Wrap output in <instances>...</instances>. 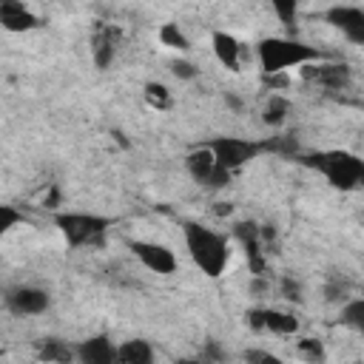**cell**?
<instances>
[{"instance_id":"obj_27","label":"cell","mask_w":364,"mask_h":364,"mask_svg":"<svg viewBox=\"0 0 364 364\" xmlns=\"http://www.w3.org/2000/svg\"><path fill=\"white\" fill-rule=\"evenodd\" d=\"M245 364H287L282 355L270 353V350H262V347H250L245 350Z\"/></svg>"},{"instance_id":"obj_16","label":"cell","mask_w":364,"mask_h":364,"mask_svg":"<svg viewBox=\"0 0 364 364\" xmlns=\"http://www.w3.org/2000/svg\"><path fill=\"white\" fill-rule=\"evenodd\" d=\"M185 168H188V173L193 176V182L205 188V182H208V179L213 176V171H216V162H213V154H210L205 145H199V148H193V151L185 154Z\"/></svg>"},{"instance_id":"obj_19","label":"cell","mask_w":364,"mask_h":364,"mask_svg":"<svg viewBox=\"0 0 364 364\" xmlns=\"http://www.w3.org/2000/svg\"><path fill=\"white\" fill-rule=\"evenodd\" d=\"M341 324L361 333L364 330V299L361 296H353L341 304Z\"/></svg>"},{"instance_id":"obj_5","label":"cell","mask_w":364,"mask_h":364,"mask_svg":"<svg viewBox=\"0 0 364 364\" xmlns=\"http://www.w3.org/2000/svg\"><path fill=\"white\" fill-rule=\"evenodd\" d=\"M205 148L213 154L216 168L236 173L239 168H245L247 162L259 159L264 154L262 139H247V136H216L210 142H205Z\"/></svg>"},{"instance_id":"obj_22","label":"cell","mask_w":364,"mask_h":364,"mask_svg":"<svg viewBox=\"0 0 364 364\" xmlns=\"http://www.w3.org/2000/svg\"><path fill=\"white\" fill-rule=\"evenodd\" d=\"M264 154H279V156H299V142L290 134H279L270 139H262Z\"/></svg>"},{"instance_id":"obj_15","label":"cell","mask_w":364,"mask_h":364,"mask_svg":"<svg viewBox=\"0 0 364 364\" xmlns=\"http://www.w3.org/2000/svg\"><path fill=\"white\" fill-rule=\"evenodd\" d=\"M114 364H156L154 347L145 338H128L117 344V361Z\"/></svg>"},{"instance_id":"obj_1","label":"cell","mask_w":364,"mask_h":364,"mask_svg":"<svg viewBox=\"0 0 364 364\" xmlns=\"http://www.w3.org/2000/svg\"><path fill=\"white\" fill-rule=\"evenodd\" d=\"M182 239H185V250L199 273H205L208 279H219L225 273V267L230 262L228 236L188 219V222H182Z\"/></svg>"},{"instance_id":"obj_20","label":"cell","mask_w":364,"mask_h":364,"mask_svg":"<svg viewBox=\"0 0 364 364\" xmlns=\"http://www.w3.org/2000/svg\"><path fill=\"white\" fill-rule=\"evenodd\" d=\"M296 353H299V358L307 361V364H324V361H327L324 344H321L318 338H313V336L299 338V341H296Z\"/></svg>"},{"instance_id":"obj_25","label":"cell","mask_w":364,"mask_h":364,"mask_svg":"<svg viewBox=\"0 0 364 364\" xmlns=\"http://www.w3.org/2000/svg\"><path fill=\"white\" fill-rule=\"evenodd\" d=\"M20 222H26L23 213H20L14 205H3V202H0V242H3Z\"/></svg>"},{"instance_id":"obj_26","label":"cell","mask_w":364,"mask_h":364,"mask_svg":"<svg viewBox=\"0 0 364 364\" xmlns=\"http://www.w3.org/2000/svg\"><path fill=\"white\" fill-rule=\"evenodd\" d=\"M273 14H276L287 28H293V23H296V17H299V6H296V0H276V3H273Z\"/></svg>"},{"instance_id":"obj_14","label":"cell","mask_w":364,"mask_h":364,"mask_svg":"<svg viewBox=\"0 0 364 364\" xmlns=\"http://www.w3.org/2000/svg\"><path fill=\"white\" fill-rule=\"evenodd\" d=\"M37 350V358L46 361V364H77L74 358V344L57 338V336H46V338H37L34 344Z\"/></svg>"},{"instance_id":"obj_29","label":"cell","mask_w":364,"mask_h":364,"mask_svg":"<svg viewBox=\"0 0 364 364\" xmlns=\"http://www.w3.org/2000/svg\"><path fill=\"white\" fill-rule=\"evenodd\" d=\"M171 71H173V77H179V80H196V77H199V68H196V63H191V60H173V63H171Z\"/></svg>"},{"instance_id":"obj_31","label":"cell","mask_w":364,"mask_h":364,"mask_svg":"<svg viewBox=\"0 0 364 364\" xmlns=\"http://www.w3.org/2000/svg\"><path fill=\"white\" fill-rule=\"evenodd\" d=\"M43 205H46V208H57V205H60V191H57V188H51V193L43 199Z\"/></svg>"},{"instance_id":"obj_8","label":"cell","mask_w":364,"mask_h":364,"mask_svg":"<svg viewBox=\"0 0 364 364\" xmlns=\"http://www.w3.org/2000/svg\"><path fill=\"white\" fill-rule=\"evenodd\" d=\"M3 301H6L9 313H14V316H40L48 310L51 296H48V290H43L37 284H17V287L6 290Z\"/></svg>"},{"instance_id":"obj_13","label":"cell","mask_w":364,"mask_h":364,"mask_svg":"<svg viewBox=\"0 0 364 364\" xmlns=\"http://www.w3.org/2000/svg\"><path fill=\"white\" fill-rule=\"evenodd\" d=\"M210 48H213V57L230 68V71H239V63H242V43L230 34V31H213L210 34Z\"/></svg>"},{"instance_id":"obj_12","label":"cell","mask_w":364,"mask_h":364,"mask_svg":"<svg viewBox=\"0 0 364 364\" xmlns=\"http://www.w3.org/2000/svg\"><path fill=\"white\" fill-rule=\"evenodd\" d=\"M0 26L6 31H14V34H23V31H31L40 26V17L26 6V3H17V0H3L0 3Z\"/></svg>"},{"instance_id":"obj_33","label":"cell","mask_w":364,"mask_h":364,"mask_svg":"<svg viewBox=\"0 0 364 364\" xmlns=\"http://www.w3.org/2000/svg\"><path fill=\"white\" fill-rule=\"evenodd\" d=\"M225 102H228L233 111H239V108H242V100H239V97H233V94H228V97H225Z\"/></svg>"},{"instance_id":"obj_21","label":"cell","mask_w":364,"mask_h":364,"mask_svg":"<svg viewBox=\"0 0 364 364\" xmlns=\"http://www.w3.org/2000/svg\"><path fill=\"white\" fill-rule=\"evenodd\" d=\"M159 43L168 46V48H173V51H188V48H191L188 34H185L176 23H162V26H159Z\"/></svg>"},{"instance_id":"obj_30","label":"cell","mask_w":364,"mask_h":364,"mask_svg":"<svg viewBox=\"0 0 364 364\" xmlns=\"http://www.w3.org/2000/svg\"><path fill=\"white\" fill-rule=\"evenodd\" d=\"M199 358H205L208 364H222L225 353H222V347H219L216 341H205V347H202V355H199Z\"/></svg>"},{"instance_id":"obj_7","label":"cell","mask_w":364,"mask_h":364,"mask_svg":"<svg viewBox=\"0 0 364 364\" xmlns=\"http://www.w3.org/2000/svg\"><path fill=\"white\" fill-rule=\"evenodd\" d=\"M128 250L151 270V273H159V276H171L176 270V256L168 245L162 242H151V239H131L128 242Z\"/></svg>"},{"instance_id":"obj_24","label":"cell","mask_w":364,"mask_h":364,"mask_svg":"<svg viewBox=\"0 0 364 364\" xmlns=\"http://www.w3.org/2000/svg\"><path fill=\"white\" fill-rule=\"evenodd\" d=\"M145 100H148V105L151 108H156V111H165V108H171V88L168 85H162V82H145Z\"/></svg>"},{"instance_id":"obj_23","label":"cell","mask_w":364,"mask_h":364,"mask_svg":"<svg viewBox=\"0 0 364 364\" xmlns=\"http://www.w3.org/2000/svg\"><path fill=\"white\" fill-rule=\"evenodd\" d=\"M324 299L330 304H344L347 299H353V284L341 276H330L327 284H324Z\"/></svg>"},{"instance_id":"obj_34","label":"cell","mask_w":364,"mask_h":364,"mask_svg":"<svg viewBox=\"0 0 364 364\" xmlns=\"http://www.w3.org/2000/svg\"><path fill=\"white\" fill-rule=\"evenodd\" d=\"M176 364H208L205 358H179Z\"/></svg>"},{"instance_id":"obj_9","label":"cell","mask_w":364,"mask_h":364,"mask_svg":"<svg viewBox=\"0 0 364 364\" xmlns=\"http://www.w3.org/2000/svg\"><path fill=\"white\" fill-rule=\"evenodd\" d=\"M245 321L253 330H267V333H276V336H296L299 327H301L296 313L276 310V307H253V310L245 313Z\"/></svg>"},{"instance_id":"obj_18","label":"cell","mask_w":364,"mask_h":364,"mask_svg":"<svg viewBox=\"0 0 364 364\" xmlns=\"http://www.w3.org/2000/svg\"><path fill=\"white\" fill-rule=\"evenodd\" d=\"M287 114H290V102H287L282 94H273V97L264 102V108H262V122L279 128V125L287 119Z\"/></svg>"},{"instance_id":"obj_32","label":"cell","mask_w":364,"mask_h":364,"mask_svg":"<svg viewBox=\"0 0 364 364\" xmlns=\"http://www.w3.org/2000/svg\"><path fill=\"white\" fill-rule=\"evenodd\" d=\"M213 213H216V216H230V213H233V205H230V202H216Z\"/></svg>"},{"instance_id":"obj_10","label":"cell","mask_w":364,"mask_h":364,"mask_svg":"<svg viewBox=\"0 0 364 364\" xmlns=\"http://www.w3.org/2000/svg\"><path fill=\"white\" fill-rule=\"evenodd\" d=\"M324 20L338 28L350 43H364V9L361 6H330L324 11Z\"/></svg>"},{"instance_id":"obj_2","label":"cell","mask_w":364,"mask_h":364,"mask_svg":"<svg viewBox=\"0 0 364 364\" xmlns=\"http://www.w3.org/2000/svg\"><path fill=\"white\" fill-rule=\"evenodd\" d=\"M256 57H259V65H262L264 77L284 74L290 68H301L307 63L327 60L324 51H318L316 46H307L299 37H264L256 46Z\"/></svg>"},{"instance_id":"obj_11","label":"cell","mask_w":364,"mask_h":364,"mask_svg":"<svg viewBox=\"0 0 364 364\" xmlns=\"http://www.w3.org/2000/svg\"><path fill=\"white\" fill-rule=\"evenodd\" d=\"M77 364H114L117 361V344L108 333H97L74 344Z\"/></svg>"},{"instance_id":"obj_17","label":"cell","mask_w":364,"mask_h":364,"mask_svg":"<svg viewBox=\"0 0 364 364\" xmlns=\"http://www.w3.org/2000/svg\"><path fill=\"white\" fill-rule=\"evenodd\" d=\"M114 54H117L114 28H100V31H97V37H94V46H91L94 65H97V68H108V65L114 63Z\"/></svg>"},{"instance_id":"obj_3","label":"cell","mask_w":364,"mask_h":364,"mask_svg":"<svg viewBox=\"0 0 364 364\" xmlns=\"http://www.w3.org/2000/svg\"><path fill=\"white\" fill-rule=\"evenodd\" d=\"M301 165L318 171L336 191H355L364 182V159L350 151H316V154H299Z\"/></svg>"},{"instance_id":"obj_6","label":"cell","mask_w":364,"mask_h":364,"mask_svg":"<svg viewBox=\"0 0 364 364\" xmlns=\"http://www.w3.org/2000/svg\"><path fill=\"white\" fill-rule=\"evenodd\" d=\"M301 80L327 91H347L353 85V68L341 60H318V63H307L299 68Z\"/></svg>"},{"instance_id":"obj_28","label":"cell","mask_w":364,"mask_h":364,"mask_svg":"<svg viewBox=\"0 0 364 364\" xmlns=\"http://www.w3.org/2000/svg\"><path fill=\"white\" fill-rule=\"evenodd\" d=\"M279 293H282L287 301H301V284H299L293 276H282V279H279Z\"/></svg>"},{"instance_id":"obj_4","label":"cell","mask_w":364,"mask_h":364,"mask_svg":"<svg viewBox=\"0 0 364 364\" xmlns=\"http://www.w3.org/2000/svg\"><path fill=\"white\" fill-rule=\"evenodd\" d=\"M114 219L100 213H82V210H57L54 228L60 230L63 242L68 247H100L111 230Z\"/></svg>"}]
</instances>
